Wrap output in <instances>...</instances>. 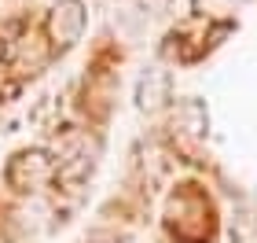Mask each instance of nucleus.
<instances>
[{
    "label": "nucleus",
    "mask_w": 257,
    "mask_h": 243,
    "mask_svg": "<svg viewBox=\"0 0 257 243\" xmlns=\"http://www.w3.org/2000/svg\"><path fill=\"white\" fill-rule=\"evenodd\" d=\"M85 4L81 0H55L48 19H44V33H48V44L52 52H66L74 48V44L81 41V33H85Z\"/></svg>",
    "instance_id": "1"
},
{
    "label": "nucleus",
    "mask_w": 257,
    "mask_h": 243,
    "mask_svg": "<svg viewBox=\"0 0 257 243\" xmlns=\"http://www.w3.org/2000/svg\"><path fill=\"white\" fill-rule=\"evenodd\" d=\"M52 177H59V162H55L48 151H41V147L19 151L8 162V184L19 188V192H33V188H41V184L52 181Z\"/></svg>",
    "instance_id": "2"
},
{
    "label": "nucleus",
    "mask_w": 257,
    "mask_h": 243,
    "mask_svg": "<svg viewBox=\"0 0 257 243\" xmlns=\"http://www.w3.org/2000/svg\"><path fill=\"white\" fill-rule=\"evenodd\" d=\"M144 4H151V8H158V4H166V0H144Z\"/></svg>",
    "instance_id": "3"
}]
</instances>
